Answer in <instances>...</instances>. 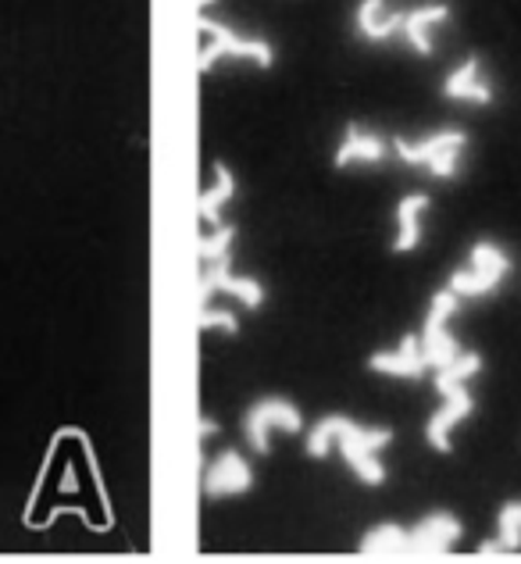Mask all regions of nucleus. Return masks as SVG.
Masks as SVG:
<instances>
[{
  "instance_id": "obj_1",
  "label": "nucleus",
  "mask_w": 521,
  "mask_h": 564,
  "mask_svg": "<svg viewBox=\"0 0 521 564\" xmlns=\"http://www.w3.org/2000/svg\"><path fill=\"white\" fill-rule=\"evenodd\" d=\"M393 443V433L382 425H357L347 414H329L322 419L307 436V454L311 457H329L339 451V457L350 465V471L361 479L365 486H382L386 482V465H382V451Z\"/></svg>"
},
{
  "instance_id": "obj_2",
  "label": "nucleus",
  "mask_w": 521,
  "mask_h": 564,
  "mask_svg": "<svg viewBox=\"0 0 521 564\" xmlns=\"http://www.w3.org/2000/svg\"><path fill=\"white\" fill-rule=\"evenodd\" d=\"M482 372V358L475 350H460L451 365L436 368V390L443 404L425 425V440L428 447L439 454H451L454 447V429L475 411V397H471V379Z\"/></svg>"
},
{
  "instance_id": "obj_3",
  "label": "nucleus",
  "mask_w": 521,
  "mask_h": 564,
  "mask_svg": "<svg viewBox=\"0 0 521 564\" xmlns=\"http://www.w3.org/2000/svg\"><path fill=\"white\" fill-rule=\"evenodd\" d=\"M197 29H200L197 68L204 72V76L207 72H215V65H221V62H243V65L261 68V72L275 65V47L264 36L240 33V29H232L229 22L211 19L207 11H200Z\"/></svg>"
},
{
  "instance_id": "obj_4",
  "label": "nucleus",
  "mask_w": 521,
  "mask_h": 564,
  "mask_svg": "<svg viewBox=\"0 0 521 564\" xmlns=\"http://www.w3.org/2000/svg\"><path fill=\"white\" fill-rule=\"evenodd\" d=\"M468 151V132L465 129H439L428 132L422 140H393V154L411 169L428 172L433 180H457L460 161Z\"/></svg>"
},
{
  "instance_id": "obj_5",
  "label": "nucleus",
  "mask_w": 521,
  "mask_h": 564,
  "mask_svg": "<svg viewBox=\"0 0 521 564\" xmlns=\"http://www.w3.org/2000/svg\"><path fill=\"white\" fill-rule=\"evenodd\" d=\"M508 275H511L508 250H503L500 243H493V240H479V243L468 250L465 269H457L446 286H451L460 296V301H471V296L493 293Z\"/></svg>"
},
{
  "instance_id": "obj_6",
  "label": "nucleus",
  "mask_w": 521,
  "mask_h": 564,
  "mask_svg": "<svg viewBox=\"0 0 521 564\" xmlns=\"http://www.w3.org/2000/svg\"><path fill=\"white\" fill-rule=\"evenodd\" d=\"M304 414L286 397H264L243 414V436L254 454H272V433H301Z\"/></svg>"
},
{
  "instance_id": "obj_7",
  "label": "nucleus",
  "mask_w": 521,
  "mask_h": 564,
  "mask_svg": "<svg viewBox=\"0 0 521 564\" xmlns=\"http://www.w3.org/2000/svg\"><path fill=\"white\" fill-rule=\"evenodd\" d=\"M457 307H460V296L451 286H443L439 293H433V304H428V315H425V329L419 333L422 336V350L428 358V368L451 365L457 354L465 350L451 333V318L457 315Z\"/></svg>"
},
{
  "instance_id": "obj_8",
  "label": "nucleus",
  "mask_w": 521,
  "mask_h": 564,
  "mask_svg": "<svg viewBox=\"0 0 521 564\" xmlns=\"http://www.w3.org/2000/svg\"><path fill=\"white\" fill-rule=\"evenodd\" d=\"M218 293L236 296V301L247 304V307H261L264 304V286H261V282L250 279V275H236L229 258L207 261L200 279H197V301L200 304H211V296H218Z\"/></svg>"
},
{
  "instance_id": "obj_9",
  "label": "nucleus",
  "mask_w": 521,
  "mask_h": 564,
  "mask_svg": "<svg viewBox=\"0 0 521 564\" xmlns=\"http://www.w3.org/2000/svg\"><path fill=\"white\" fill-rule=\"evenodd\" d=\"M204 497L207 500H229L243 497L247 489H254V468L240 451H221L211 457V465L204 468Z\"/></svg>"
},
{
  "instance_id": "obj_10",
  "label": "nucleus",
  "mask_w": 521,
  "mask_h": 564,
  "mask_svg": "<svg viewBox=\"0 0 521 564\" xmlns=\"http://www.w3.org/2000/svg\"><path fill=\"white\" fill-rule=\"evenodd\" d=\"M390 154H393V143L386 137H379L376 129L347 122L344 137H339V143H336L333 165L336 169H368V165H382Z\"/></svg>"
},
{
  "instance_id": "obj_11",
  "label": "nucleus",
  "mask_w": 521,
  "mask_h": 564,
  "mask_svg": "<svg viewBox=\"0 0 521 564\" xmlns=\"http://www.w3.org/2000/svg\"><path fill=\"white\" fill-rule=\"evenodd\" d=\"M446 22H451V4H443V0H425V4H414V8L404 11V29H400V40H404L419 57H433L439 29Z\"/></svg>"
},
{
  "instance_id": "obj_12",
  "label": "nucleus",
  "mask_w": 521,
  "mask_h": 564,
  "mask_svg": "<svg viewBox=\"0 0 521 564\" xmlns=\"http://www.w3.org/2000/svg\"><path fill=\"white\" fill-rule=\"evenodd\" d=\"M460 540V522L454 514H425L419 525L408 529V557H446Z\"/></svg>"
},
{
  "instance_id": "obj_13",
  "label": "nucleus",
  "mask_w": 521,
  "mask_h": 564,
  "mask_svg": "<svg viewBox=\"0 0 521 564\" xmlns=\"http://www.w3.org/2000/svg\"><path fill=\"white\" fill-rule=\"evenodd\" d=\"M404 11L393 0H357L354 8V29L365 43H393L404 29Z\"/></svg>"
},
{
  "instance_id": "obj_14",
  "label": "nucleus",
  "mask_w": 521,
  "mask_h": 564,
  "mask_svg": "<svg viewBox=\"0 0 521 564\" xmlns=\"http://www.w3.org/2000/svg\"><path fill=\"white\" fill-rule=\"evenodd\" d=\"M443 97L454 100V104H471V108H486L493 104V83L486 76V65L479 57H465L457 68L446 72L443 79Z\"/></svg>"
},
{
  "instance_id": "obj_15",
  "label": "nucleus",
  "mask_w": 521,
  "mask_h": 564,
  "mask_svg": "<svg viewBox=\"0 0 521 564\" xmlns=\"http://www.w3.org/2000/svg\"><path fill=\"white\" fill-rule=\"evenodd\" d=\"M368 368H371V372H379V376H390V379H422L428 372L422 336H404L397 347L371 354Z\"/></svg>"
},
{
  "instance_id": "obj_16",
  "label": "nucleus",
  "mask_w": 521,
  "mask_h": 564,
  "mask_svg": "<svg viewBox=\"0 0 521 564\" xmlns=\"http://www.w3.org/2000/svg\"><path fill=\"white\" fill-rule=\"evenodd\" d=\"M428 204L433 200H428L425 193H408V197L397 204V236H393L397 254H411V250L422 243Z\"/></svg>"
},
{
  "instance_id": "obj_17",
  "label": "nucleus",
  "mask_w": 521,
  "mask_h": 564,
  "mask_svg": "<svg viewBox=\"0 0 521 564\" xmlns=\"http://www.w3.org/2000/svg\"><path fill=\"white\" fill-rule=\"evenodd\" d=\"M232 197H236V175H232V169L221 165V161H215V183H211V189H204L200 200H197L200 221H207V226H218L221 207H226Z\"/></svg>"
},
{
  "instance_id": "obj_18",
  "label": "nucleus",
  "mask_w": 521,
  "mask_h": 564,
  "mask_svg": "<svg viewBox=\"0 0 521 564\" xmlns=\"http://www.w3.org/2000/svg\"><path fill=\"white\" fill-rule=\"evenodd\" d=\"M361 554L365 557H408V529L397 522L376 525L361 540Z\"/></svg>"
},
{
  "instance_id": "obj_19",
  "label": "nucleus",
  "mask_w": 521,
  "mask_h": 564,
  "mask_svg": "<svg viewBox=\"0 0 521 564\" xmlns=\"http://www.w3.org/2000/svg\"><path fill=\"white\" fill-rule=\"evenodd\" d=\"M236 243V226H215L211 236H200L197 240V258L207 261H218V258H229V250Z\"/></svg>"
},
{
  "instance_id": "obj_20",
  "label": "nucleus",
  "mask_w": 521,
  "mask_h": 564,
  "mask_svg": "<svg viewBox=\"0 0 521 564\" xmlns=\"http://www.w3.org/2000/svg\"><path fill=\"white\" fill-rule=\"evenodd\" d=\"M197 329H200V333L218 329V333L236 336V333H240V322H236L232 311H215L211 304H200V307H197Z\"/></svg>"
},
{
  "instance_id": "obj_21",
  "label": "nucleus",
  "mask_w": 521,
  "mask_h": 564,
  "mask_svg": "<svg viewBox=\"0 0 521 564\" xmlns=\"http://www.w3.org/2000/svg\"><path fill=\"white\" fill-rule=\"evenodd\" d=\"M215 433H218V425H215L211 419H200V443H207Z\"/></svg>"
}]
</instances>
